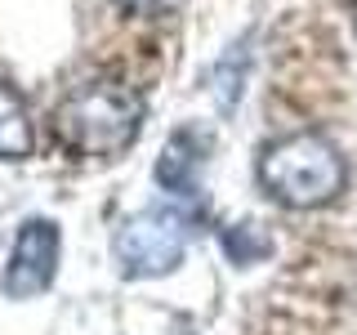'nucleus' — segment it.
<instances>
[{"mask_svg": "<svg viewBox=\"0 0 357 335\" xmlns=\"http://www.w3.org/2000/svg\"><path fill=\"white\" fill-rule=\"evenodd\" d=\"M36 148V134H31V112L22 103V94L14 85L0 81V156L5 161H22Z\"/></svg>", "mask_w": 357, "mask_h": 335, "instance_id": "nucleus-5", "label": "nucleus"}, {"mask_svg": "<svg viewBox=\"0 0 357 335\" xmlns=\"http://www.w3.org/2000/svg\"><path fill=\"white\" fill-rule=\"evenodd\" d=\"M223 251H228L232 264H250V260H264V255L273 251V241H268V232L259 223H237V228H228V237H223Z\"/></svg>", "mask_w": 357, "mask_h": 335, "instance_id": "nucleus-6", "label": "nucleus"}, {"mask_svg": "<svg viewBox=\"0 0 357 335\" xmlns=\"http://www.w3.org/2000/svg\"><path fill=\"white\" fill-rule=\"evenodd\" d=\"M121 9H130V14H170V9H178L183 0H116Z\"/></svg>", "mask_w": 357, "mask_h": 335, "instance_id": "nucleus-7", "label": "nucleus"}, {"mask_svg": "<svg viewBox=\"0 0 357 335\" xmlns=\"http://www.w3.org/2000/svg\"><path fill=\"white\" fill-rule=\"evenodd\" d=\"M188 251V219L174 210H143L121 223L116 260L130 277H165Z\"/></svg>", "mask_w": 357, "mask_h": 335, "instance_id": "nucleus-3", "label": "nucleus"}, {"mask_svg": "<svg viewBox=\"0 0 357 335\" xmlns=\"http://www.w3.org/2000/svg\"><path fill=\"white\" fill-rule=\"evenodd\" d=\"M349 184V161L326 134L299 130L259 152V188L290 210H317Z\"/></svg>", "mask_w": 357, "mask_h": 335, "instance_id": "nucleus-1", "label": "nucleus"}, {"mask_svg": "<svg viewBox=\"0 0 357 335\" xmlns=\"http://www.w3.org/2000/svg\"><path fill=\"white\" fill-rule=\"evenodd\" d=\"M54 268H59V228L50 219L22 223L14 255H9V268H5V295L9 299L36 295V290L50 286Z\"/></svg>", "mask_w": 357, "mask_h": 335, "instance_id": "nucleus-4", "label": "nucleus"}, {"mask_svg": "<svg viewBox=\"0 0 357 335\" xmlns=\"http://www.w3.org/2000/svg\"><path fill=\"white\" fill-rule=\"evenodd\" d=\"M353 18H357V14H353Z\"/></svg>", "mask_w": 357, "mask_h": 335, "instance_id": "nucleus-8", "label": "nucleus"}, {"mask_svg": "<svg viewBox=\"0 0 357 335\" xmlns=\"http://www.w3.org/2000/svg\"><path fill=\"white\" fill-rule=\"evenodd\" d=\"M143 126V98L130 85L116 81H89L72 98H63L54 130H59L63 148L81 156H116L139 139Z\"/></svg>", "mask_w": 357, "mask_h": 335, "instance_id": "nucleus-2", "label": "nucleus"}]
</instances>
